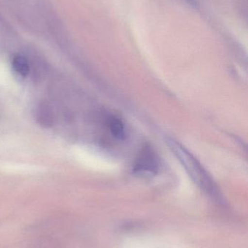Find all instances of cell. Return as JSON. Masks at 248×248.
Wrapping results in <instances>:
<instances>
[{"mask_svg":"<svg viewBox=\"0 0 248 248\" xmlns=\"http://www.w3.org/2000/svg\"><path fill=\"white\" fill-rule=\"evenodd\" d=\"M109 129L115 138L122 140L125 137V129L122 121L116 117L111 118L109 122Z\"/></svg>","mask_w":248,"mask_h":248,"instance_id":"obj_4","label":"cell"},{"mask_svg":"<svg viewBox=\"0 0 248 248\" xmlns=\"http://www.w3.org/2000/svg\"><path fill=\"white\" fill-rule=\"evenodd\" d=\"M12 66L15 72L20 77L24 78L29 75L30 69L29 61L23 55H16L12 61Z\"/></svg>","mask_w":248,"mask_h":248,"instance_id":"obj_3","label":"cell"},{"mask_svg":"<svg viewBox=\"0 0 248 248\" xmlns=\"http://www.w3.org/2000/svg\"><path fill=\"white\" fill-rule=\"evenodd\" d=\"M157 156L149 147H145L138 155L134 165L133 170L138 174L154 175L158 170Z\"/></svg>","mask_w":248,"mask_h":248,"instance_id":"obj_2","label":"cell"},{"mask_svg":"<svg viewBox=\"0 0 248 248\" xmlns=\"http://www.w3.org/2000/svg\"><path fill=\"white\" fill-rule=\"evenodd\" d=\"M166 142L195 183L209 195L218 196V190L212 179L195 156L173 139L167 138Z\"/></svg>","mask_w":248,"mask_h":248,"instance_id":"obj_1","label":"cell"}]
</instances>
